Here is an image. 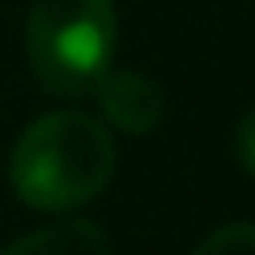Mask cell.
<instances>
[{
    "label": "cell",
    "mask_w": 255,
    "mask_h": 255,
    "mask_svg": "<svg viewBox=\"0 0 255 255\" xmlns=\"http://www.w3.org/2000/svg\"><path fill=\"white\" fill-rule=\"evenodd\" d=\"M115 174V140L85 111H51L17 136L9 179L38 213H64L94 200Z\"/></svg>",
    "instance_id": "6da1fadb"
},
{
    "label": "cell",
    "mask_w": 255,
    "mask_h": 255,
    "mask_svg": "<svg viewBox=\"0 0 255 255\" xmlns=\"http://www.w3.org/2000/svg\"><path fill=\"white\" fill-rule=\"evenodd\" d=\"M111 0H34L26 21V55L38 85L60 98L90 94L115 55Z\"/></svg>",
    "instance_id": "7a4b0ae2"
},
{
    "label": "cell",
    "mask_w": 255,
    "mask_h": 255,
    "mask_svg": "<svg viewBox=\"0 0 255 255\" xmlns=\"http://www.w3.org/2000/svg\"><path fill=\"white\" fill-rule=\"evenodd\" d=\"M94 94H98V107L107 115V124H115L128 136H145L162 124L166 115V94L153 77L132 73V68H107V73L94 81Z\"/></svg>",
    "instance_id": "3957f363"
},
{
    "label": "cell",
    "mask_w": 255,
    "mask_h": 255,
    "mask_svg": "<svg viewBox=\"0 0 255 255\" xmlns=\"http://www.w3.org/2000/svg\"><path fill=\"white\" fill-rule=\"evenodd\" d=\"M0 255H111V238L94 221H60L4 247Z\"/></svg>",
    "instance_id": "277c9868"
},
{
    "label": "cell",
    "mask_w": 255,
    "mask_h": 255,
    "mask_svg": "<svg viewBox=\"0 0 255 255\" xmlns=\"http://www.w3.org/2000/svg\"><path fill=\"white\" fill-rule=\"evenodd\" d=\"M191 255H255V230L247 226V221L221 226V230H213Z\"/></svg>",
    "instance_id": "5b68a950"
},
{
    "label": "cell",
    "mask_w": 255,
    "mask_h": 255,
    "mask_svg": "<svg viewBox=\"0 0 255 255\" xmlns=\"http://www.w3.org/2000/svg\"><path fill=\"white\" fill-rule=\"evenodd\" d=\"M238 162H243V170H251V115H243V124H238Z\"/></svg>",
    "instance_id": "8992f818"
}]
</instances>
